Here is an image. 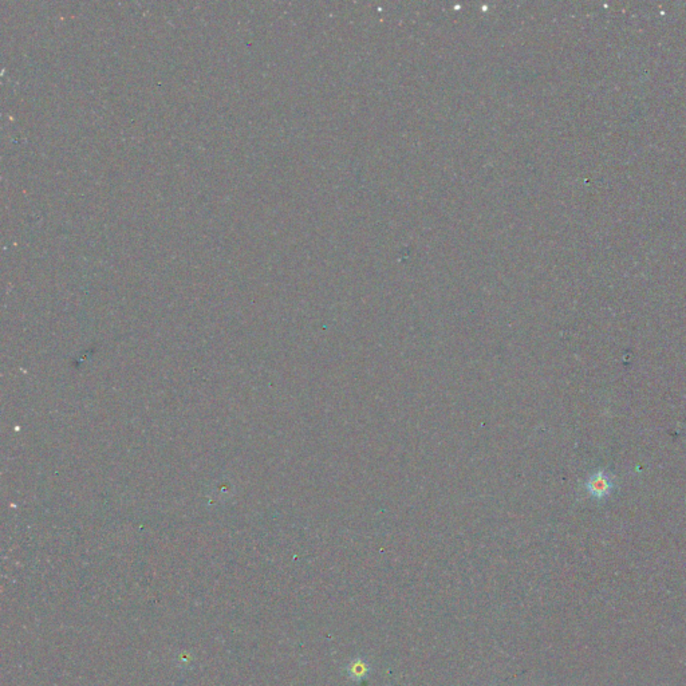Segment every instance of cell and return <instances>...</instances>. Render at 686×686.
Instances as JSON below:
<instances>
[{"label": "cell", "mask_w": 686, "mask_h": 686, "mask_svg": "<svg viewBox=\"0 0 686 686\" xmlns=\"http://www.w3.org/2000/svg\"><path fill=\"white\" fill-rule=\"evenodd\" d=\"M587 492L593 497L601 500L608 497L613 490H614V480L613 477L606 473L604 469L597 470L594 475H591L586 483Z\"/></svg>", "instance_id": "cell-1"}, {"label": "cell", "mask_w": 686, "mask_h": 686, "mask_svg": "<svg viewBox=\"0 0 686 686\" xmlns=\"http://www.w3.org/2000/svg\"><path fill=\"white\" fill-rule=\"evenodd\" d=\"M349 673H350V676H352V677L362 678V677L367 673V665H366L362 659H357V661H354L353 663H350Z\"/></svg>", "instance_id": "cell-2"}]
</instances>
